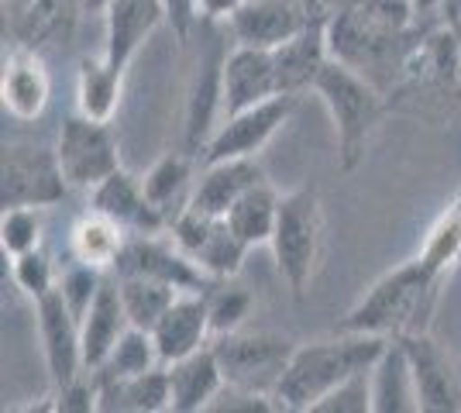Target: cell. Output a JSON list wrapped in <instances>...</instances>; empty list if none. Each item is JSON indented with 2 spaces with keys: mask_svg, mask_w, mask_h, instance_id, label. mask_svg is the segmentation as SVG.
<instances>
[{
  "mask_svg": "<svg viewBox=\"0 0 461 413\" xmlns=\"http://www.w3.org/2000/svg\"><path fill=\"white\" fill-rule=\"evenodd\" d=\"M117 290H121V300H124L128 320L135 328H145V331H152L155 324L162 320V314L176 303V296H179L176 286L162 283V279H149V275H117Z\"/></svg>",
  "mask_w": 461,
  "mask_h": 413,
  "instance_id": "obj_31",
  "label": "cell"
},
{
  "mask_svg": "<svg viewBox=\"0 0 461 413\" xmlns=\"http://www.w3.org/2000/svg\"><path fill=\"white\" fill-rule=\"evenodd\" d=\"M169 235L213 283L234 279L251 252L249 245L230 231L228 217H211L190 203L176 214V220L169 224Z\"/></svg>",
  "mask_w": 461,
  "mask_h": 413,
  "instance_id": "obj_8",
  "label": "cell"
},
{
  "mask_svg": "<svg viewBox=\"0 0 461 413\" xmlns=\"http://www.w3.org/2000/svg\"><path fill=\"white\" fill-rule=\"evenodd\" d=\"M310 413H372V369L334 386Z\"/></svg>",
  "mask_w": 461,
  "mask_h": 413,
  "instance_id": "obj_38",
  "label": "cell"
},
{
  "mask_svg": "<svg viewBox=\"0 0 461 413\" xmlns=\"http://www.w3.org/2000/svg\"><path fill=\"white\" fill-rule=\"evenodd\" d=\"M162 365V358H158V348H155V337L152 331H145V328H128L121 341L114 345V352L107 355V362L96 369V379H104V382H117V379H135L141 373H152Z\"/></svg>",
  "mask_w": 461,
  "mask_h": 413,
  "instance_id": "obj_32",
  "label": "cell"
},
{
  "mask_svg": "<svg viewBox=\"0 0 461 413\" xmlns=\"http://www.w3.org/2000/svg\"><path fill=\"white\" fill-rule=\"evenodd\" d=\"M166 4V24L173 28V35L179 45H186L193 35V28L200 24V14H196V0H162Z\"/></svg>",
  "mask_w": 461,
  "mask_h": 413,
  "instance_id": "obj_40",
  "label": "cell"
},
{
  "mask_svg": "<svg viewBox=\"0 0 461 413\" xmlns=\"http://www.w3.org/2000/svg\"><path fill=\"white\" fill-rule=\"evenodd\" d=\"M131 328L128 310H124V300L117 290V275L107 273L100 293L94 296L90 310L79 317V341H83V369L96 373L107 355L114 352V345L121 341V335Z\"/></svg>",
  "mask_w": 461,
  "mask_h": 413,
  "instance_id": "obj_20",
  "label": "cell"
},
{
  "mask_svg": "<svg viewBox=\"0 0 461 413\" xmlns=\"http://www.w3.org/2000/svg\"><path fill=\"white\" fill-rule=\"evenodd\" d=\"M400 341L413 365L420 413H461V369L455 355L441 341H434L430 331L403 335Z\"/></svg>",
  "mask_w": 461,
  "mask_h": 413,
  "instance_id": "obj_11",
  "label": "cell"
},
{
  "mask_svg": "<svg viewBox=\"0 0 461 413\" xmlns=\"http://www.w3.org/2000/svg\"><path fill=\"white\" fill-rule=\"evenodd\" d=\"M441 290L444 283H438L417 258H406L358 296V303L341 317L338 328L385 337L430 331V317L438 310Z\"/></svg>",
  "mask_w": 461,
  "mask_h": 413,
  "instance_id": "obj_2",
  "label": "cell"
},
{
  "mask_svg": "<svg viewBox=\"0 0 461 413\" xmlns=\"http://www.w3.org/2000/svg\"><path fill=\"white\" fill-rule=\"evenodd\" d=\"M389 337L366 335V331H334L330 337H317L296 345L286 373L276 386V400L283 413H310L334 386L351 375L366 373L379 362Z\"/></svg>",
  "mask_w": 461,
  "mask_h": 413,
  "instance_id": "obj_1",
  "label": "cell"
},
{
  "mask_svg": "<svg viewBox=\"0 0 461 413\" xmlns=\"http://www.w3.org/2000/svg\"><path fill=\"white\" fill-rule=\"evenodd\" d=\"M96 386H100V410H121V413L173 410V390H169V369L166 365H158L152 373L135 375V379H117V382L96 379Z\"/></svg>",
  "mask_w": 461,
  "mask_h": 413,
  "instance_id": "obj_25",
  "label": "cell"
},
{
  "mask_svg": "<svg viewBox=\"0 0 461 413\" xmlns=\"http://www.w3.org/2000/svg\"><path fill=\"white\" fill-rule=\"evenodd\" d=\"M279 207H283V193L272 186L269 179H262L224 217H228L230 231L241 238L249 248H258V245H269L272 241L276 220H279Z\"/></svg>",
  "mask_w": 461,
  "mask_h": 413,
  "instance_id": "obj_29",
  "label": "cell"
},
{
  "mask_svg": "<svg viewBox=\"0 0 461 413\" xmlns=\"http://www.w3.org/2000/svg\"><path fill=\"white\" fill-rule=\"evenodd\" d=\"M28 31L32 39H69L77 28L79 11H86L83 0H28Z\"/></svg>",
  "mask_w": 461,
  "mask_h": 413,
  "instance_id": "obj_35",
  "label": "cell"
},
{
  "mask_svg": "<svg viewBox=\"0 0 461 413\" xmlns=\"http://www.w3.org/2000/svg\"><path fill=\"white\" fill-rule=\"evenodd\" d=\"M52 97V79L45 69V59L32 45H14L4 56L0 69V100L4 111L14 121H39Z\"/></svg>",
  "mask_w": 461,
  "mask_h": 413,
  "instance_id": "obj_15",
  "label": "cell"
},
{
  "mask_svg": "<svg viewBox=\"0 0 461 413\" xmlns=\"http://www.w3.org/2000/svg\"><path fill=\"white\" fill-rule=\"evenodd\" d=\"M100 14H104V28H107L104 56L121 73H128V66L135 62L141 45L155 35V28L162 21H169L162 0H111Z\"/></svg>",
  "mask_w": 461,
  "mask_h": 413,
  "instance_id": "obj_16",
  "label": "cell"
},
{
  "mask_svg": "<svg viewBox=\"0 0 461 413\" xmlns=\"http://www.w3.org/2000/svg\"><path fill=\"white\" fill-rule=\"evenodd\" d=\"M69 193V179L56 148L14 141L0 158V207H56Z\"/></svg>",
  "mask_w": 461,
  "mask_h": 413,
  "instance_id": "obj_6",
  "label": "cell"
},
{
  "mask_svg": "<svg viewBox=\"0 0 461 413\" xmlns=\"http://www.w3.org/2000/svg\"><path fill=\"white\" fill-rule=\"evenodd\" d=\"M114 273L162 279V283L176 286L179 293H207L213 286L211 275L203 273V269L176 245L169 231H158V235H128Z\"/></svg>",
  "mask_w": 461,
  "mask_h": 413,
  "instance_id": "obj_10",
  "label": "cell"
},
{
  "mask_svg": "<svg viewBox=\"0 0 461 413\" xmlns=\"http://www.w3.org/2000/svg\"><path fill=\"white\" fill-rule=\"evenodd\" d=\"M211 345L213 352H217V362H221L228 382L266 390V393H276L289 358L296 352L293 337L276 335V331H251V328L230 331V335H217Z\"/></svg>",
  "mask_w": 461,
  "mask_h": 413,
  "instance_id": "obj_5",
  "label": "cell"
},
{
  "mask_svg": "<svg viewBox=\"0 0 461 413\" xmlns=\"http://www.w3.org/2000/svg\"><path fill=\"white\" fill-rule=\"evenodd\" d=\"M224 59H228V49L221 41H213L211 49L200 56L190 94H186L183 141H186V152L196 158L217 131V124L224 121Z\"/></svg>",
  "mask_w": 461,
  "mask_h": 413,
  "instance_id": "obj_12",
  "label": "cell"
},
{
  "mask_svg": "<svg viewBox=\"0 0 461 413\" xmlns=\"http://www.w3.org/2000/svg\"><path fill=\"white\" fill-rule=\"evenodd\" d=\"M413 4H417L420 18H430V14H444V4L447 0H413Z\"/></svg>",
  "mask_w": 461,
  "mask_h": 413,
  "instance_id": "obj_42",
  "label": "cell"
},
{
  "mask_svg": "<svg viewBox=\"0 0 461 413\" xmlns=\"http://www.w3.org/2000/svg\"><path fill=\"white\" fill-rule=\"evenodd\" d=\"M266 176L258 156H241V158H224V162H207L200 166V179L193 183L190 207L203 211L211 217H224L249 193L251 186H258Z\"/></svg>",
  "mask_w": 461,
  "mask_h": 413,
  "instance_id": "obj_19",
  "label": "cell"
},
{
  "mask_svg": "<svg viewBox=\"0 0 461 413\" xmlns=\"http://www.w3.org/2000/svg\"><path fill=\"white\" fill-rule=\"evenodd\" d=\"M207 307H211L213 337L230 335V331L249 328L251 314H255V293L249 286H234L230 279H221L207 290Z\"/></svg>",
  "mask_w": 461,
  "mask_h": 413,
  "instance_id": "obj_33",
  "label": "cell"
},
{
  "mask_svg": "<svg viewBox=\"0 0 461 413\" xmlns=\"http://www.w3.org/2000/svg\"><path fill=\"white\" fill-rule=\"evenodd\" d=\"M307 24L313 21L293 0H245L228 21L230 39L238 45H258V49H276L296 31H303Z\"/></svg>",
  "mask_w": 461,
  "mask_h": 413,
  "instance_id": "obj_21",
  "label": "cell"
},
{
  "mask_svg": "<svg viewBox=\"0 0 461 413\" xmlns=\"http://www.w3.org/2000/svg\"><path fill=\"white\" fill-rule=\"evenodd\" d=\"M49 407L59 410V413H94V410H100V386H96L94 373H90V379L77 375L73 382L56 386V393H52V403H49Z\"/></svg>",
  "mask_w": 461,
  "mask_h": 413,
  "instance_id": "obj_39",
  "label": "cell"
},
{
  "mask_svg": "<svg viewBox=\"0 0 461 413\" xmlns=\"http://www.w3.org/2000/svg\"><path fill=\"white\" fill-rule=\"evenodd\" d=\"M276 59V79H279V94H307L313 90V79L321 76L327 62H330V41H327V24L313 21L303 31H296L293 39L272 49Z\"/></svg>",
  "mask_w": 461,
  "mask_h": 413,
  "instance_id": "obj_22",
  "label": "cell"
},
{
  "mask_svg": "<svg viewBox=\"0 0 461 413\" xmlns=\"http://www.w3.org/2000/svg\"><path fill=\"white\" fill-rule=\"evenodd\" d=\"M324 203L313 186H300L283 193V207H279V220L272 231V256H276V269L289 286L293 300L300 303L307 290L317 279L321 258H324Z\"/></svg>",
  "mask_w": 461,
  "mask_h": 413,
  "instance_id": "obj_4",
  "label": "cell"
},
{
  "mask_svg": "<svg viewBox=\"0 0 461 413\" xmlns=\"http://www.w3.org/2000/svg\"><path fill=\"white\" fill-rule=\"evenodd\" d=\"M41 235H45L41 207H4V214H0V248L7 258L41 248Z\"/></svg>",
  "mask_w": 461,
  "mask_h": 413,
  "instance_id": "obj_34",
  "label": "cell"
},
{
  "mask_svg": "<svg viewBox=\"0 0 461 413\" xmlns=\"http://www.w3.org/2000/svg\"><path fill=\"white\" fill-rule=\"evenodd\" d=\"M193 162H196V156H190V152H166L162 158H155L149 173L141 176L149 200L166 214L169 224L193 197V183H196L193 179Z\"/></svg>",
  "mask_w": 461,
  "mask_h": 413,
  "instance_id": "obj_27",
  "label": "cell"
},
{
  "mask_svg": "<svg viewBox=\"0 0 461 413\" xmlns=\"http://www.w3.org/2000/svg\"><path fill=\"white\" fill-rule=\"evenodd\" d=\"M11 279H14V286H18L32 303H39L41 296H49L52 290H59L56 265H52V258L45 256L41 248L11 258Z\"/></svg>",
  "mask_w": 461,
  "mask_h": 413,
  "instance_id": "obj_36",
  "label": "cell"
},
{
  "mask_svg": "<svg viewBox=\"0 0 461 413\" xmlns=\"http://www.w3.org/2000/svg\"><path fill=\"white\" fill-rule=\"evenodd\" d=\"M444 11H447V14H455V18H461V0H447V4H444Z\"/></svg>",
  "mask_w": 461,
  "mask_h": 413,
  "instance_id": "obj_43",
  "label": "cell"
},
{
  "mask_svg": "<svg viewBox=\"0 0 461 413\" xmlns=\"http://www.w3.org/2000/svg\"><path fill=\"white\" fill-rule=\"evenodd\" d=\"M83 4H86V11H104L111 0H83Z\"/></svg>",
  "mask_w": 461,
  "mask_h": 413,
  "instance_id": "obj_45",
  "label": "cell"
},
{
  "mask_svg": "<svg viewBox=\"0 0 461 413\" xmlns=\"http://www.w3.org/2000/svg\"><path fill=\"white\" fill-rule=\"evenodd\" d=\"M444 18L451 21V28H455V35H458V49H461V18H455V14H447V11H444Z\"/></svg>",
  "mask_w": 461,
  "mask_h": 413,
  "instance_id": "obj_44",
  "label": "cell"
},
{
  "mask_svg": "<svg viewBox=\"0 0 461 413\" xmlns=\"http://www.w3.org/2000/svg\"><path fill=\"white\" fill-rule=\"evenodd\" d=\"M56 156L69 186L86 190V193L121 169V145H117L111 121L83 118L79 111L62 121Z\"/></svg>",
  "mask_w": 461,
  "mask_h": 413,
  "instance_id": "obj_7",
  "label": "cell"
},
{
  "mask_svg": "<svg viewBox=\"0 0 461 413\" xmlns=\"http://www.w3.org/2000/svg\"><path fill=\"white\" fill-rule=\"evenodd\" d=\"M14 4H28V0H14Z\"/></svg>",
  "mask_w": 461,
  "mask_h": 413,
  "instance_id": "obj_46",
  "label": "cell"
},
{
  "mask_svg": "<svg viewBox=\"0 0 461 413\" xmlns=\"http://www.w3.org/2000/svg\"><path fill=\"white\" fill-rule=\"evenodd\" d=\"M245 0H196V14L207 24H217V21H230L234 11L241 7Z\"/></svg>",
  "mask_w": 461,
  "mask_h": 413,
  "instance_id": "obj_41",
  "label": "cell"
},
{
  "mask_svg": "<svg viewBox=\"0 0 461 413\" xmlns=\"http://www.w3.org/2000/svg\"><path fill=\"white\" fill-rule=\"evenodd\" d=\"M413 258H417L438 283H447V279H451L455 265L461 262V186H458V193L447 200V207L438 214V220L430 224V231L423 235L420 252Z\"/></svg>",
  "mask_w": 461,
  "mask_h": 413,
  "instance_id": "obj_30",
  "label": "cell"
},
{
  "mask_svg": "<svg viewBox=\"0 0 461 413\" xmlns=\"http://www.w3.org/2000/svg\"><path fill=\"white\" fill-rule=\"evenodd\" d=\"M90 207L100 211V214L114 217L128 235H158V231H169V220L149 200L141 176L128 173L124 166L90 190Z\"/></svg>",
  "mask_w": 461,
  "mask_h": 413,
  "instance_id": "obj_14",
  "label": "cell"
},
{
  "mask_svg": "<svg viewBox=\"0 0 461 413\" xmlns=\"http://www.w3.org/2000/svg\"><path fill=\"white\" fill-rule=\"evenodd\" d=\"M293 94H276V97L255 103L249 111H238L217 124V131L211 135V141L200 152V166L207 162H224V158H241V156H258L272 138L279 135L289 124L293 111H296Z\"/></svg>",
  "mask_w": 461,
  "mask_h": 413,
  "instance_id": "obj_9",
  "label": "cell"
},
{
  "mask_svg": "<svg viewBox=\"0 0 461 413\" xmlns=\"http://www.w3.org/2000/svg\"><path fill=\"white\" fill-rule=\"evenodd\" d=\"M104 279H107L104 269H96V265H86V262H77V258H73V265L59 275V293H62V300L69 303L73 314L83 317L86 310H90L94 296L100 293Z\"/></svg>",
  "mask_w": 461,
  "mask_h": 413,
  "instance_id": "obj_37",
  "label": "cell"
},
{
  "mask_svg": "<svg viewBox=\"0 0 461 413\" xmlns=\"http://www.w3.org/2000/svg\"><path fill=\"white\" fill-rule=\"evenodd\" d=\"M152 337H155V348H158L162 365L179 362V358H186V355L207 348L213 337L207 293H179L176 296V303L152 328Z\"/></svg>",
  "mask_w": 461,
  "mask_h": 413,
  "instance_id": "obj_18",
  "label": "cell"
},
{
  "mask_svg": "<svg viewBox=\"0 0 461 413\" xmlns=\"http://www.w3.org/2000/svg\"><path fill=\"white\" fill-rule=\"evenodd\" d=\"M276 94H279V79H276L272 49L234 41V49L224 59V118L249 111Z\"/></svg>",
  "mask_w": 461,
  "mask_h": 413,
  "instance_id": "obj_17",
  "label": "cell"
},
{
  "mask_svg": "<svg viewBox=\"0 0 461 413\" xmlns=\"http://www.w3.org/2000/svg\"><path fill=\"white\" fill-rule=\"evenodd\" d=\"M121 86L124 73L114 69L107 56H86L77 73V111L83 118L114 121L121 107Z\"/></svg>",
  "mask_w": 461,
  "mask_h": 413,
  "instance_id": "obj_28",
  "label": "cell"
},
{
  "mask_svg": "<svg viewBox=\"0 0 461 413\" xmlns=\"http://www.w3.org/2000/svg\"><path fill=\"white\" fill-rule=\"evenodd\" d=\"M313 94L321 97V103L330 114V124H334L338 169L355 173L366 162L368 145H372L383 118L389 114L383 90L362 69L330 56V62L321 69V76L313 79Z\"/></svg>",
  "mask_w": 461,
  "mask_h": 413,
  "instance_id": "obj_3",
  "label": "cell"
},
{
  "mask_svg": "<svg viewBox=\"0 0 461 413\" xmlns=\"http://www.w3.org/2000/svg\"><path fill=\"white\" fill-rule=\"evenodd\" d=\"M372 413H420L413 365L400 337H389L385 352L372 365Z\"/></svg>",
  "mask_w": 461,
  "mask_h": 413,
  "instance_id": "obj_24",
  "label": "cell"
},
{
  "mask_svg": "<svg viewBox=\"0 0 461 413\" xmlns=\"http://www.w3.org/2000/svg\"><path fill=\"white\" fill-rule=\"evenodd\" d=\"M35 317H39V337L41 355H45V369L52 379V390L73 382L83 375V341H79V317L69 310V303L62 300L59 290L41 296L35 303Z\"/></svg>",
  "mask_w": 461,
  "mask_h": 413,
  "instance_id": "obj_13",
  "label": "cell"
},
{
  "mask_svg": "<svg viewBox=\"0 0 461 413\" xmlns=\"http://www.w3.org/2000/svg\"><path fill=\"white\" fill-rule=\"evenodd\" d=\"M166 369H169V390H173V413L211 410V403L228 382L213 345L186 355L179 362H169Z\"/></svg>",
  "mask_w": 461,
  "mask_h": 413,
  "instance_id": "obj_23",
  "label": "cell"
},
{
  "mask_svg": "<svg viewBox=\"0 0 461 413\" xmlns=\"http://www.w3.org/2000/svg\"><path fill=\"white\" fill-rule=\"evenodd\" d=\"M124 241H128V231L117 224L114 217L100 214L90 207V214L79 217L73 231H69V256L77 262L96 265L104 273H114L117 258L124 252Z\"/></svg>",
  "mask_w": 461,
  "mask_h": 413,
  "instance_id": "obj_26",
  "label": "cell"
}]
</instances>
